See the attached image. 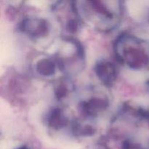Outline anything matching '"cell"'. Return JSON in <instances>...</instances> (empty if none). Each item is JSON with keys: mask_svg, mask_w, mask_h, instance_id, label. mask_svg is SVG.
<instances>
[{"mask_svg": "<svg viewBox=\"0 0 149 149\" xmlns=\"http://www.w3.org/2000/svg\"><path fill=\"white\" fill-rule=\"evenodd\" d=\"M115 50L118 59L132 69L140 70L149 64V57L142 42L133 36L123 35L119 37Z\"/></svg>", "mask_w": 149, "mask_h": 149, "instance_id": "cell-1", "label": "cell"}, {"mask_svg": "<svg viewBox=\"0 0 149 149\" xmlns=\"http://www.w3.org/2000/svg\"><path fill=\"white\" fill-rule=\"evenodd\" d=\"M20 29L23 33L33 38L45 37L49 33V24L45 19L28 17L22 20Z\"/></svg>", "mask_w": 149, "mask_h": 149, "instance_id": "cell-2", "label": "cell"}, {"mask_svg": "<svg viewBox=\"0 0 149 149\" xmlns=\"http://www.w3.org/2000/svg\"><path fill=\"white\" fill-rule=\"evenodd\" d=\"M99 79L106 86H111L117 77V69L113 63L109 61H100L95 68Z\"/></svg>", "mask_w": 149, "mask_h": 149, "instance_id": "cell-3", "label": "cell"}, {"mask_svg": "<svg viewBox=\"0 0 149 149\" xmlns=\"http://www.w3.org/2000/svg\"><path fill=\"white\" fill-rule=\"evenodd\" d=\"M108 106L109 100L105 97H93L87 101L81 102L80 110L86 116H95L106 110Z\"/></svg>", "mask_w": 149, "mask_h": 149, "instance_id": "cell-4", "label": "cell"}, {"mask_svg": "<svg viewBox=\"0 0 149 149\" xmlns=\"http://www.w3.org/2000/svg\"><path fill=\"white\" fill-rule=\"evenodd\" d=\"M48 126L55 130H59L66 126L68 120L63 112L59 108H54L47 117Z\"/></svg>", "mask_w": 149, "mask_h": 149, "instance_id": "cell-5", "label": "cell"}, {"mask_svg": "<svg viewBox=\"0 0 149 149\" xmlns=\"http://www.w3.org/2000/svg\"><path fill=\"white\" fill-rule=\"evenodd\" d=\"M36 70L40 75L50 77L55 74L56 65L55 61L51 58H42L36 63Z\"/></svg>", "mask_w": 149, "mask_h": 149, "instance_id": "cell-6", "label": "cell"}, {"mask_svg": "<svg viewBox=\"0 0 149 149\" xmlns=\"http://www.w3.org/2000/svg\"><path fill=\"white\" fill-rule=\"evenodd\" d=\"M95 128L91 125L75 124L73 127V133L76 136H92L95 132Z\"/></svg>", "mask_w": 149, "mask_h": 149, "instance_id": "cell-7", "label": "cell"}, {"mask_svg": "<svg viewBox=\"0 0 149 149\" xmlns=\"http://www.w3.org/2000/svg\"><path fill=\"white\" fill-rule=\"evenodd\" d=\"M67 93H68V90L64 84H60L58 87H56L55 90V96L58 99H62L65 97Z\"/></svg>", "mask_w": 149, "mask_h": 149, "instance_id": "cell-8", "label": "cell"}, {"mask_svg": "<svg viewBox=\"0 0 149 149\" xmlns=\"http://www.w3.org/2000/svg\"><path fill=\"white\" fill-rule=\"evenodd\" d=\"M122 149H146L138 143H135L130 140H125L122 143Z\"/></svg>", "mask_w": 149, "mask_h": 149, "instance_id": "cell-9", "label": "cell"}, {"mask_svg": "<svg viewBox=\"0 0 149 149\" xmlns=\"http://www.w3.org/2000/svg\"><path fill=\"white\" fill-rule=\"evenodd\" d=\"M79 29V23L76 19H70L66 23V29L70 33H74Z\"/></svg>", "mask_w": 149, "mask_h": 149, "instance_id": "cell-10", "label": "cell"}, {"mask_svg": "<svg viewBox=\"0 0 149 149\" xmlns=\"http://www.w3.org/2000/svg\"><path fill=\"white\" fill-rule=\"evenodd\" d=\"M96 149H109L104 144H99L96 147Z\"/></svg>", "mask_w": 149, "mask_h": 149, "instance_id": "cell-11", "label": "cell"}, {"mask_svg": "<svg viewBox=\"0 0 149 149\" xmlns=\"http://www.w3.org/2000/svg\"><path fill=\"white\" fill-rule=\"evenodd\" d=\"M17 149H29V148H28L26 146H22V147H20V148H17Z\"/></svg>", "mask_w": 149, "mask_h": 149, "instance_id": "cell-12", "label": "cell"}]
</instances>
